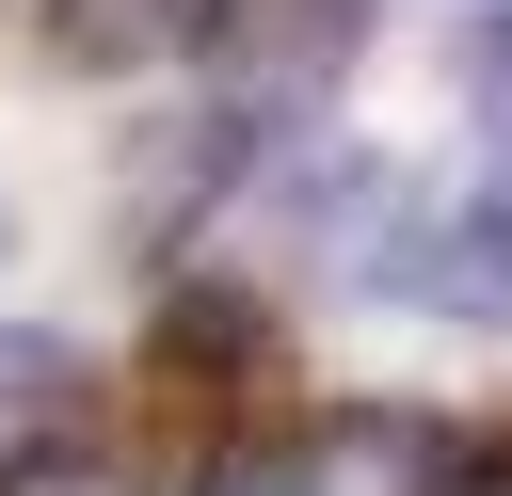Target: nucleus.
<instances>
[{
	"instance_id": "10",
	"label": "nucleus",
	"mask_w": 512,
	"mask_h": 496,
	"mask_svg": "<svg viewBox=\"0 0 512 496\" xmlns=\"http://www.w3.org/2000/svg\"><path fill=\"white\" fill-rule=\"evenodd\" d=\"M496 208H512V176H496Z\"/></svg>"
},
{
	"instance_id": "1",
	"label": "nucleus",
	"mask_w": 512,
	"mask_h": 496,
	"mask_svg": "<svg viewBox=\"0 0 512 496\" xmlns=\"http://www.w3.org/2000/svg\"><path fill=\"white\" fill-rule=\"evenodd\" d=\"M384 288H400V304H432V320H512V208H496V192L416 208V224H400V256H384Z\"/></svg>"
},
{
	"instance_id": "8",
	"label": "nucleus",
	"mask_w": 512,
	"mask_h": 496,
	"mask_svg": "<svg viewBox=\"0 0 512 496\" xmlns=\"http://www.w3.org/2000/svg\"><path fill=\"white\" fill-rule=\"evenodd\" d=\"M480 80H496V96H512V0H496V16H480Z\"/></svg>"
},
{
	"instance_id": "5",
	"label": "nucleus",
	"mask_w": 512,
	"mask_h": 496,
	"mask_svg": "<svg viewBox=\"0 0 512 496\" xmlns=\"http://www.w3.org/2000/svg\"><path fill=\"white\" fill-rule=\"evenodd\" d=\"M208 16H224V0H48V48L112 80V64H160V48H208Z\"/></svg>"
},
{
	"instance_id": "3",
	"label": "nucleus",
	"mask_w": 512,
	"mask_h": 496,
	"mask_svg": "<svg viewBox=\"0 0 512 496\" xmlns=\"http://www.w3.org/2000/svg\"><path fill=\"white\" fill-rule=\"evenodd\" d=\"M272 368V320L240 304V288H176L160 304V384H192V400H240Z\"/></svg>"
},
{
	"instance_id": "4",
	"label": "nucleus",
	"mask_w": 512,
	"mask_h": 496,
	"mask_svg": "<svg viewBox=\"0 0 512 496\" xmlns=\"http://www.w3.org/2000/svg\"><path fill=\"white\" fill-rule=\"evenodd\" d=\"M208 48H240V64L288 96V80H336V64H352V0H224Z\"/></svg>"
},
{
	"instance_id": "2",
	"label": "nucleus",
	"mask_w": 512,
	"mask_h": 496,
	"mask_svg": "<svg viewBox=\"0 0 512 496\" xmlns=\"http://www.w3.org/2000/svg\"><path fill=\"white\" fill-rule=\"evenodd\" d=\"M48 448H80V352L32 336V320H0V496H16Z\"/></svg>"
},
{
	"instance_id": "9",
	"label": "nucleus",
	"mask_w": 512,
	"mask_h": 496,
	"mask_svg": "<svg viewBox=\"0 0 512 496\" xmlns=\"http://www.w3.org/2000/svg\"><path fill=\"white\" fill-rule=\"evenodd\" d=\"M224 496H288V480H224Z\"/></svg>"
},
{
	"instance_id": "7",
	"label": "nucleus",
	"mask_w": 512,
	"mask_h": 496,
	"mask_svg": "<svg viewBox=\"0 0 512 496\" xmlns=\"http://www.w3.org/2000/svg\"><path fill=\"white\" fill-rule=\"evenodd\" d=\"M416 496H512V448H480V464H432Z\"/></svg>"
},
{
	"instance_id": "6",
	"label": "nucleus",
	"mask_w": 512,
	"mask_h": 496,
	"mask_svg": "<svg viewBox=\"0 0 512 496\" xmlns=\"http://www.w3.org/2000/svg\"><path fill=\"white\" fill-rule=\"evenodd\" d=\"M16 496H144V480H128V464H112V448H96V464H64V448H48V464H32V480H16Z\"/></svg>"
}]
</instances>
